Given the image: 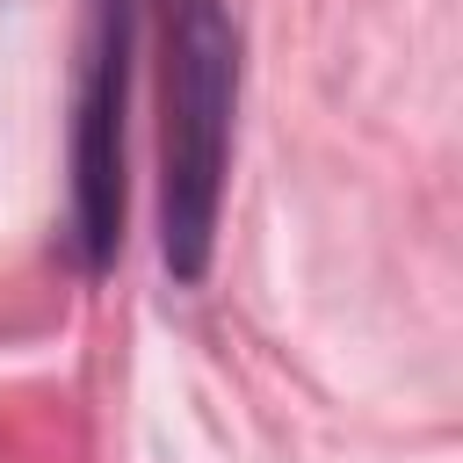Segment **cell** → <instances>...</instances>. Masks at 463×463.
I'll return each mask as SVG.
<instances>
[{
	"instance_id": "6da1fadb",
	"label": "cell",
	"mask_w": 463,
	"mask_h": 463,
	"mask_svg": "<svg viewBox=\"0 0 463 463\" xmlns=\"http://www.w3.org/2000/svg\"><path fill=\"white\" fill-rule=\"evenodd\" d=\"M239 36L224 0H159V253L195 282L217 246Z\"/></svg>"
},
{
	"instance_id": "7a4b0ae2",
	"label": "cell",
	"mask_w": 463,
	"mask_h": 463,
	"mask_svg": "<svg viewBox=\"0 0 463 463\" xmlns=\"http://www.w3.org/2000/svg\"><path fill=\"white\" fill-rule=\"evenodd\" d=\"M123 94H130V0H94V43L72 123V210L94 268L123 239Z\"/></svg>"
}]
</instances>
